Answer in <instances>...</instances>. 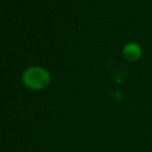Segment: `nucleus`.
<instances>
[{
    "label": "nucleus",
    "mask_w": 152,
    "mask_h": 152,
    "mask_svg": "<svg viewBox=\"0 0 152 152\" xmlns=\"http://www.w3.org/2000/svg\"><path fill=\"white\" fill-rule=\"evenodd\" d=\"M24 86L31 90H42L45 89L51 81L50 72L39 65H33L27 68L21 76Z\"/></svg>",
    "instance_id": "obj_1"
},
{
    "label": "nucleus",
    "mask_w": 152,
    "mask_h": 152,
    "mask_svg": "<svg viewBox=\"0 0 152 152\" xmlns=\"http://www.w3.org/2000/svg\"><path fill=\"white\" fill-rule=\"evenodd\" d=\"M142 56V48L135 42H128L122 48V57L128 62H137Z\"/></svg>",
    "instance_id": "obj_2"
}]
</instances>
